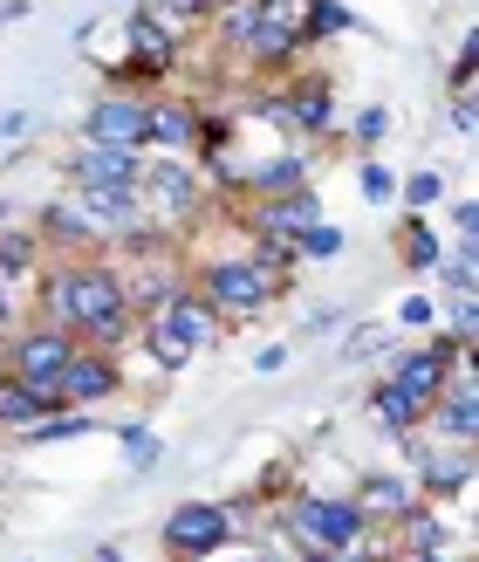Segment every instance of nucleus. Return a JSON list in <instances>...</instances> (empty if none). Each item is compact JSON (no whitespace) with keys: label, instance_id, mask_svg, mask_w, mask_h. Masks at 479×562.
<instances>
[{"label":"nucleus","instance_id":"f257e3e1","mask_svg":"<svg viewBox=\"0 0 479 562\" xmlns=\"http://www.w3.org/2000/svg\"><path fill=\"white\" fill-rule=\"evenodd\" d=\"M42 316L62 323L76 344H90V350H124V344H137V308L124 295V268H110L96 255H82V261L55 268L42 281Z\"/></svg>","mask_w":479,"mask_h":562},{"label":"nucleus","instance_id":"f03ea898","mask_svg":"<svg viewBox=\"0 0 479 562\" xmlns=\"http://www.w3.org/2000/svg\"><path fill=\"white\" fill-rule=\"evenodd\" d=\"M281 536L295 542V555L350 549V542L370 536V515L356 508V494H288L281 501Z\"/></svg>","mask_w":479,"mask_h":562},{"label":"nucleus","instance_id":"7ed1b4c3","mask_svg":"<svg viewBox=\"0 0 479 562\" xmlns=\"http://www.w3.org/2000/svg\"><path fill=\"white\" fill-rule=\"evenodd\" d=\"M192 289H199L219 308V323H227V316H261V308L288 289V281L267 274V268H253L247 255H219V261H206L199 274H192Z\"/></svg>","mask_w":479,"mask_h":562},{"label":"nucleus","instance_id":"20e7f679","mask_svg":"<svg viewBox=\"0 0 479 562\" xmlns=\"http://www.w3.org/2000/svg\"><path fill=\"white\" fill-rule=\"evenodd\" d=\"M227 542H233V508L227 501H179V508L158 521L164 562H213Z\"/></svg>","mask_w":479,"mask_h":562},{"label":"nucleus","instance_id":"39448f33","mask_svg":"<svg viewBox=\"0 0 479 562\" xmlns=\"http://www.w3.org/2000/svg\"><path fill=\"white\" fill-rule=\"evenodd\" d=\"M69 357H76V336L62 323H35V329L8 336V371L27 378V384H55L69 371Z\"/></svg>","mask_w":479,"mask_h":562},{"label":"nucleus","instance_id":"423d86ee","mask_svg":"<svg viewBox=\"0 0 479 562\" xmlns=\"http://www.w3.org/2000/svg\"><path fill=\"white\" fill-rule=\"evenodd\" d=\"M459 357H466V350L453 344V336H432V344H418V350H404L398 363H390V384L432 412V398L445 391V378H453V363H459Z\"/></svg>","mask_w":479,"mask_h":562},{"label":"nucleus","instance_id":"0eeeda50","mask_svg":"<svg viewBox=\"0 0 479 562\" xmlns=\"http://www.w3.org/2000/svg\"><path fill=\"white\" fill-rule=\"evenodd\" d=\"M62 384V398L76 405V412H96V405H110L124 391V363H117V350H90V344H76V357H69V371L55 378Z\"/></svg>","mask_w":479,"mask_h":562},{"label":"nucleus","instance_id":"6e6552de","mask_svg":"<svg viewBox=\"0 0 479 562\" xmlns=\"http://www.w3.org/2000/svg\"><path fill=\"white\" fill-rule=\"evenodd\" d=\"M227 14V42L233 48H247V63H295V55L308 48L301 35H288L281 21H267L253 0H240V8H219Z\"/></svg>","mask_w":479,"mask_h":562},{"label":"nucleus","instance_id":"1a4fd4ad","mask_svg":"<svg viewBox=\"0 0 479 562\" xmlns=\"http://www.w3.org/2000/svg\"><path fill=\"white\" fill-rule=\"evenodd\" d=\"M69 186L76 192H124L145 179V151H110V145H76L69 151Z\"/></svg>","mask_w":479,"mask_h":562},{"label":"nucleus","instance_id":"9d476101","mask_svg":"<svg viewBox=\"0 0 479 562\" xmlns=\"http://www.w3.org/2000/svg\"><path fill=\"white\" fill-rule=\"evenodd\" d=\"M82 145H110V151H145V97H103L90 117H82Z\"/></svg>","mask_w":479,"mask_h":562},{"label":"nucleus","instance_id":"9b49d317","mask_svg":"<svg viewBox=\"0 0 479 562\" xmlns=\"http://www.w3.org/2000/svg\"><path fill=\"white\" fill-rule=\"evenodd\" d=\"M137 200H145V213H158V227H164V220H185L192 206H199V179H192L179 158H145Z\"/></svg>","mask_w":479,"mask_h":562},{"label":"nucleus","instance_id":"f8f14e48","mask_svg":"<svg viewBox=\"0 0 479 562\" xmlns=\"http://www.w3.org/2000/svg\"><path fill=\"white\" fill-rule=\"evenodd\" d=\"M48 412H69L62 384H27V378H14V371H0V426H8V432H27V426H35V418H48Z\"/></svg>","mask_w":479,"mask_h":562},{"label":"nucleus","instance_id":"ddd939ff","mask_svg":"<svg viewBox=\"0 0 479 562\" xmlns=\"http://www.w3.org/2000/svg\"><path fill=\"white\" fill-rule=\"evenodd\" d=\"M158 323L172 329L185 350H206V344H219V308H213V302H206L199 289H192V281H185V289H179L172 302L158 308Z\"/></svg>","mask_w":479,"mask_h":562},{"label":"nucleus","instance_id":"4468645a","mask_svg":"<svg viewBox=\"0 0 479 562\" xmlns=\"http://www.w3.org/2000/svg\"><path fill=\"white\" fill-rule=\"evenodd\" d=\"M322 220L316 206V186H301V192H281V200H253V234H274V240H295L308 234Z\"/></svg>","mask_w":479,"mask_h":562},{"label":"nucleus","instance_id":"2eb2a0df","mask_svg":"<svg viewBox=\"0 0 479 562\" xmlns=\"http://www.w3.org/2000/svg\"><path fill=\"white\" fill-rule=\"evenodd\" d=\"M145 131H151V145H145V151H158V158L192 151L199 110H192V103H172V97H145Z\"/></svg>","mask_w":479,"mask_h":562},{"label":"nucleus","instance_id":"dca6fc26","mask_svg":"<svg viewBox=\"0 0 479 562\" xmlns=\"http://www.w3.org/2000/svg\"><path fill=\"white\" fill-rule=\"evenodd\" d=\"M130 69L137 76H158V82L179 69V35H172V27H158L145 8L130 14Z\"/></svg>","mask_w":479,"mask_h":562},{"label":"nucleus","instance_id":"f3484780","mask_svg":"<svg viewBox=\"0 0 479 562\" xmlns=\"http://www.w3.org/2000/svg\"><path fill=\"white\" fill-rule=\"evenodd\" d=\"M301 186H316V179H308V158H301V151L261 158V165H247V172H240V192H247V200H281V192H301Z\"/></svg>","mask_w":479,"mask_h":562},{"label":"nucleus","instance_id":"a211bd4d","mask_svg":"<svg viewBox=\"0 0 479 562\" xmlns=\"http://www.w3.org/2000/svg\"><path fill=\"white\" fill-rule=\"evenodd\" d=\"M281 124H295L301 137H329L335 131V90L329 82H301L295 97H281Z\"/></svg>","mask_w":479,"mask_h":562},{"label":"nucleus","instance_id":"6ab92c4d","mask_svg":"<svg viewBox=\"0 0 479 562\" xmlns=\"http://www.w3.org/2000/svg\"><path fill=\"white\" fill-rule=\"evenodd\" d=\"M411 501H418V487L404 481V473H370V481L356 487V508L370 515V521H398Z\"/></svg>","mask_w":479,"mask_h":562},{"label":"nucleus","instance_id":"aec40b11","mask_svg":"<svg viewBox=\"0 0 479 562\" xmlns=\"http://www.w3.org/2000/svg\"><path fill=\"white\" fill-rule=\"evenodd\" d=\"M472 481V460H466V446H453V453H425V467H418V487H425L432 501H459Z\"/></svg>","mask_w":479,"mask_h":562},{"label":"nucleus","instance_id":"412c9836","mask_svg":"<svg viewBox=\"0 0 479 562\" xmlns=\"http://www.w3.org/2000/svg\"><path fill=\"white\" fill-rule=\"evenodd\" d=\"M363 412H370L384 432H404V439H411L418 426H425V405H418V398H404V391L390 384V378H384V384L370 391V398H363Z\"/></svg>","mask_w":479,"mask_h":562},{"label":"nucleus","instance_id":"4be33fe9","mask_svg":"<svg viewBox=\"0 0 479 562\" xmlns=\"http://www.w3.org/2000/svg\"><path fill=\"white\" fill-rule=\"evenodd\" d=\"M390 528H398V536H390V555H398V549H445V521L425 508V501H411Z\"/></svg>","mask_w":479,"mask_h":562},{"label":"nucleus","instance_id":"5701e85b","mask_svg":"<svg viewBox=\"0 0 479 562\" xmlns=\"http://www.w3.org/2000/svg\"><path fill=\"white\" fill-rule=\"evenodd\" d=\"M398 247H404V268H411V274H432V268L445 261V247H438V234L425 227V213H404Z\"/></svg>","mask_w":479,"mask_h":562},{"label":"nucleus","instance_id":"b1692460","mask_svg":"<svg viewBox=\"0 0 479 562\" xmlns=\"http://www.w3.org/2000/svg\"><path fill=\"white\" fill-rule=\"evenodd\" d=\"M137 344H145V357L158 363V371H164V378H172V371H185V363H192V357H199V350H185V344H179V336H172V329H164L158 316H145V323H137Z\"/></svg>","mask_w":479,"mask_h":562},{"label":"nucleus","instance_id":"393cba45","mask_svg":"<svg viewBox=\"0 0 479 562\" xmlns=\"http://www.w3.org/2000/svg\"><path fill=\"white\" fill-rule=\"evenodd\" d=\"M335 255H343V227H329V220L295 234V261H335Z\"/></svg>","mask_w":479,"mask_h":562},{"label":"nucleus","instance_id":"a878e982","mask_svg":"<svg viewBox=\"0 0 479 562\" xmlns=\"http://www.w3.org/2000/svg\"><path fill=\"white\" fill-rule=\"evenodd\" d=\"M356 27V14L343 8V0H316L308 8V42H329V35H350Z\"/></svg>","mask_w":479,"mask_h":562},{"label":"nucleus","instance_id":"bb28decb","mask_svg":"<svg viewBox=\"0 0 479 562\" xmlns=\"http://www.w3.org/2000/svg\"><path fill=\"white\" fill-rule=\"evenodd\" d=\"M295 562H390V542H384V536H363V542H350V549H308V555H295Z\"/></svg>","mask_w":479,"mask_h":562},{"label":"nucleus","instance_id":"cd10ccee","mask_svg":"<svg viewBox=\"0 0 479 562\" xmlns=\"http://www.w3.org/2000/svg\"><path fill=\"white\" fill-rule=\"evenodd\" d=\"M356 192H363L370 206L398 200V172H390V165H377V158H363V165H356Z\"/></svg>","mask_w":479,"mask_h":562},{"label":"nucleus","instance_id":"c85d7f7f","mask_svg":"<svg viewBox=\"0 0 479 562\" xmlns=\"http://www.w3.org/2000/svg\"><path fill=\"white\" fill-rule=\"evenodd\" d=\"M398 192H404L411 213H432L445 200V172H411V179H398Z\"/></svg>","mask_w":479,"mask_h":562},{"label":"nucleus","instance_id":"c756f323","mask_svg":"<svg viewBox=\"0 0 479 562\" xmlns=\"http://www.w3.org/2000/svg\"><path fill=\"white\" fill-rule=\"evenodd\" d=\"M253 8H261L267 21H281L288 35H301V42H308V8H316V0H253Z\"/></svg>","mask_w":479,"mask_h":562},{"label":"nucleus","instance_id":"7c9ffc66","mask_svg":"<svg viewBox=\"0 0 479 562\" xmlns=\"http://www.w3.org/2000/svg\"><path fill=\"white\" fill-rule=\"evenodd\" d=\"M350 137H356L363 151L384 145V137H390V110H384V103H363V110H356V124H350Z\"/></svg>","mask_w":479,"mask_h":562},{"label":"nucleus","instance_id":"2f4dec72","mask_svg":"<svg viewBox=\"0 0 479 562\" xmlns=\"http://www.w3.org/2000/svg\"><path fill=\"white\" fill-rule=\"evenodd\" d=\"M27 261H35V240H27V234H0V274L21 281V268H27Z\"/></svg>","mask_w":479,"mask_h":562},{"label":"nucleus","instance_id":"473e14b6","mask_svg":"<svg viewBox=\"0 0 479 562\" xmlns=\"http://www.w3.org/2000/svg\"><path fill=\"white\" fill-rule=\"evenodd\" d=\"M398 323H404V329H432V323H438V302H432V295H404V302H398Z\"/></svg>","mask_w":479,"mask_h":562},{"label":"nucleus","instance_id":"72a5a7b5","mask_svg":"<svg viewBox=\"0 0 479 562\" xmlns=\"http://www.w3.org/2000/svg\"><path fill=\"white\" fill-rule=\"evenodd\" d=\"M438 268H445V289L466 295V289H472V240H459V255H453V261H438Z\"/></svg>","mask_w":479,"mask_h":562},{"label":"nucleus","instance_id":"f704fd0d","mask_svg":"<svg viewBox=\"0 0 479 562\" xmlns=\"http://www.w3.org/2000/svg\"><path fill=\"white\" fill-rule=\"evenodd\" d=\"M472 76H479V42H466L459 63H453V90H459V97H472Z\"/></svg>","mask_w":479,"mask_h":562},{"label":"nucleus","instance_id":"c9c22d12","mask_svg":"<svg viewBox=\"0 0 479 562\" xmlns=\"http://www.w3.org/2000/svg\"><path fill=\"white\" fill-rule=\"evenodd\" d=\"M124 446H130V467H151V460L164 453V446H158V439H151L145 426H130V432H124Z\"/></svg>","mask_w":479,"mask_h":562},{"label":"nucleus","instance_id":"e433bc0d","mask_svg":"<svg viewBox=\"0 0 479 562\" xmlns=\"http://www.w3.org/2000/svg\"><path fill=\"white\" fill-rule=\"evenodd\" d=\"M453 227H459V240H472V234H479V206H472V200H459V206H453Z\"/></svg>","mask_w":479,"mask_h":562},{"label":"nucleus","instance_id":"4c0bfd02","mask_svg":"<svg viewBox=\"0 0 479 562\" xmlns=\"http://www.w3.org/2000/svg\"><path fill=\"white\" fill-rule=\"evenodd\" d=\"M164 8H172L179 21H206V14H213V0H164Z\"/></svg>","mask_w":479,"mask_h":562},{"label":"nucleus","instance_id":"58836bf2","mask_svg":"<svg viewBox=\"0 0 479 562\" xmlns=\"http://www.w3.org/2000/svg\"><path fill=\"white\" fill-rule=\"evenodd\" d=\"M27 124H35L27 110H8V117H0V137H27Z\"/></svg>","mask_w":479,"mask_h":562},{"label":"nucleus","instance_id":"ea45409f","mask_svg":"<svg viewBox=\"0 0 479 562\" xmlns=\"http://www.w3.org/2000/svg\"><path fill=\"white\" fill-rule=\"evenodd\" d=\"M0 329H14V281L0 274Z\"/></svg>","mask_w":479,"mask_h":562},{"label":"nucleus","instance_id":"a19ab883","mask_svg":"<svg viewBox=\"0 0 479 562\" xmlns=\"http://www.w3.org/2000/svg\"><path fill=\"white\" fill-rule=\"evenodd\" d=\"M472 117H479V110H472V97H459V103H453V131L466 137V131H472Z\"/></svg>","mask_w":479,"mask_h":562},{"label":"nucleus","instance_id":"79ce46f5","mask_svg":"<svg viewBox=\"0 0 479 562\" xmlns=\"http://www.w3.org/2000/svg\"><path fill=\"white\" fill-rule=\"evenodd\" d=\"M253 363H261V371H281V363H288V344H267V350L253 357Z\"/></svg>","mask_w":479,"mask_h":562},{"label":"nucleus","instance_id":"37998d69","mask_svg":"<svg viewBox=\"0 0 479 562\" xmlns=\"http://www.w3.org/2000/svg\"><path fill=\"white\" fill-rule=\"evenodd\" d=\"M27 14V0H0V27H8V21H21Z\"/></svg>","mask_w":479,"mask_h":562},{"label":"nucleus","instance_id":"c03bdc74","mask_svg":"<svg viewBox=\"0 0 479 562\" xmlns=\"http://www.w3.org/2000/svg\"><path fill=\"white\" fill-rule=\"evenodd\" d=\"M96 562H124V555H117V549H96Z\"/></svg>","mask_w":479,"mask_h":562},{"label":"nucleus","instance_id":"a18cd8bd","mask_svg":"<svg viewBox=\"0 0 479 562\" xmlns=\"http://www.w3.org/2000/svg\"><path fill=\"white\" fill-rule=\"evenodd\" d=\"M213 8H240V0H213Z\"/></svg>","mask_w":479,"mask_h":562},{"label":"nucleus","instance_id":"49530a36","mask_svg":"<svg viewBox=\"0 0 479 562\" xmlns=\"http://www.w3.org/2000/svg\"><path fill=\"white\" fill-rule=\"evenodd\" d=\"M0 220H8V206H0Z\"/></svg>","mask_w":479,"mask_h":562},{"label":"nucleus","instance_id":"de8ad7c7","mask_svg":"<svg viewBox=\"0 0 479 562\" xmlns=\"http://www.w3.org/2000/svg\"><path fill=\"white\" fill-rule=\"evenodd\" d=\"M27 562H35V555H27Z\"/></svg>","mask_w":479,"mask_h":562}]
</instances>
